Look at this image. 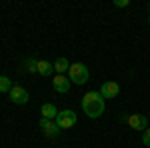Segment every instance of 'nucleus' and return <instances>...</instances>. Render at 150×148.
Masks as SVG:
<instances>
[{
	"instance_id": "f257e3e1",
	"label": "nucleus",
	"mask_w": 150,
	"mask_h": 148,
	"mask_svg": "<svg viewBox=\"0 0 150 148\" xmlns=\"http://www.w3.org/2000/svg\"><path fill=\"white\" fill-rule=\"evenodd\" d=\"M82 110L86 112L88 118H100L102 112L106 110V104H104V98L100 96V92H86L82 96Z\"/></svg>"
},
{
	"instance_id": "f03ea898",
	"label": "nucleus",
	"mask_w": 150,
	"mask_h": 148,
	"mask_svg": "<svg viewBox=\"0 0 150 148\" xmlns=\"http://www.w3.org/2000/svg\"><path fill=\"white\" fill-rule=\"evenodd\" d=\"M68 74H70V82H74V84H86L88 78H90V72L88 68L82 64V62H72L68 68Z\"/></svg>"
},
{
	"instance_id": "7ed1b4c3",
	"label": "nucleus",
	"mask_w": 150,
	"mask_h": 148,
	"mask_svg": "<svg viewBox=\"0 0 150 148\" xmlns=\"http://www.w3.org/2000/svg\"><path fill=\"white\" fill-rule=\"evenodd\" d=\"M54 122L58 124L60 130H66V128H72V126L78 122V116H76V112H72V110H60Z\"/></svg>"
},
{
	"instance_id": "20e7f679",
	"label": "nucleus",
	"mask_w": 150,
	"mask_h": 148,
	"mask_svg": "<svg viewBox=\"0 0 150 148\" xmlns=\"http://www.w3.org/2000/svg\"><path fill=\"white\" fill-rule=\"evenodd\" d=\"M126 122L134 130H146L148 128V116H144V114H130L126 118Z\"/></svg>"
},
{
	"instance_id": "39448f33",
	"label": "nucleus",
	"mask_w": 150,
	"mask_h": 148,
	"mask_svg": "<svg viewBox=\"0 0 150 148\" xmlns=\"http://www.w3.org/2000/svg\"><path fill=\"white\" fill-rule=\"evenodd\" d=\"M8 96H10V100L14 104H26V102H28V98H30L28 92L24 90L22 86H12V90L8 92Z\"/></svg>"
},
{
	"instance_id": "423d86ee",
	"label": "nucleus",
	"mask_w": 150,
	"mask_h": 148,
	"mask_svg": "<svg viewBox=\"0 0 150 148\" xmlns=\"http://www.w3.org/2000/svg\"><path fill=\"white\" fill-rule=\"evenodd\" d=\"M40 128H42V132L46 134V136L54 138L60 134V128H58V124L54 122V120H46V118H40Z\"/></svg>"
},
{
	"instance_id": "0eeeda50",
	"label": "nucleus",
	"mask_w": 150,
	"mask_h": 148,
	"mask_svg": "<svg viewBox=\"0 0 150 148\" xmlns=\"http://www.w3.org/2000/svg\"><path fill=\"white\" fill-rule=\"evenodd\" d=\"M52 86H54V90L60 92V94H66L70 90V78H66L64 74H56L54 80H52Z\"/></svg>"
},
{
	"instance_id": "6e6552de",
	"label": "nucleus",
	"mask_w": 150,
	"mask_h": 148,
	"mask_svg": "<svg viewBox=\"0 0 150 148\" xmlns=\"http://www.w3.org/2000/svg\"><path fill=\"white\" fill-rule=\"evenodd\" d=\"M120 92V86L116 82H104L102 88H100V96L102 98H116Z\"/></svg>"
},
{
	"instance_id": "1a4fd4ad",
	"label": "nucleus",
	"mask_w": 150,
	"mask_h": 148,
	"mask_svg": "<svg viewBox=\"0 0 150 148\" xmlns=\"http://www.w3.org/2000/svg\"><path fill=\"white\" fill-rule=\"evenodd\" d=\"M40 114H42V118H46V120H56V116H58V110H56V106L54 104H42L40 106Z\"/></svg>"
},
{
	"instance_id": "9d476101",
	"label": "nucleus",
	"mask_w": 150,
	"mask_h": 148,
	"mask_svg": "<svg viewBox=\"0 0 150 148\" xmlns=\"http://www.w3.org/2000/svg\"><path fill=\"white\" fill-rule=\"evenodd\" d=\"M36 68H38V74H40V76H50L52 70H54V64H50L48 60H38Z\"/></svg>"
},
{
	"instance_id": "9b49d317",
	"label": "nucleus",
	"mask_w": 150,
	"mask_h": 148,
	"mask_svg": "<svg viewBox=\"0 0 150 148\" xmlns=\"http://www.w3.org/2000/svg\"><path fill=\"white\" fill-rule=\"evenodd\" d=\"M70 68V62L66 60V58H58L56 62H54V70H56L58 74H64V72H68Z\"/></svg>"
},
{
	"instance_id": "f8f14e48",
	"label": "nucleus",
	"mask_w": 150,
	"mask_h": 148,
	"mask_svg": "<svg viewBox=\"0 0 150 148\" xmlns=\"http://www.w3.org/2000/svg\"><path fill=\"white\" fill-rule=\"evenodd\" d=\"M12 90V80L8 76H0V92L2 94H8Z\"/></svg>"
},
{
	"instance_id": "ddd939ff",
	"label": "nucleus",
	"mask_w": 150,
	"mask_h": 148,
	"mask_svg": "<svg viewBox=\"0 0 150 148\" xmlns=\"http://www.w3.org/2000/svg\"><path fill=\"white\" fill-rule=\"evenodd\" d=\"M36 64H38V60H32V58H28V60H26V66H24V68L28 70V72H38Z\"/></svg>"
},
{
	"instance_id": "4468645a",
	"label": "nucleus",
	"mask_w": 150,
	"mask_h": 148,
	"mask_svg": "<svg viewBox=\"0 0 150 148\" xmlns=\"http://www.w3.org/2000/svg\"><path fill=\"white\" fill-rule=\"evenodd\" d=\"M142 142H144L146 146H150V128L144 130V134H142Z\"/></svg>"
},
{
	"instance_id": "2eb2a0df",
	"label": "nucleus",
	"mask_w": 150,
	"mask_h": 148,
	"mask_svg": "<svg viewBox=\"0 0 150 148\" xmlns=\"http://www.w3.org/2000/svg\"><path fill=\"white\" fill-rule=\"evenodd\" d=\"M128 4H130L128 0H114V6H116V8H126Z\"/></svg>"
},
{
	"instance_id": "dca6fc26",
	"label": "nucleus",
	"mask_w": 150,
	"mask_h": 148,
	"mask_svg": "<svg viewBox=\"0 0 150 148\" xmlns=\"http://www.w3.org/2000/svg\"><path fill=\"white\" fill-rule=\"evenodd\" d=\"M148 120H150V116H148Z\"/></svg>"
}]
</instances>
